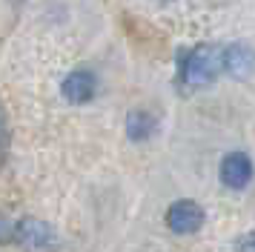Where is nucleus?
<instances>
[{
    "label": "nucleus",
    "mask_w": 255,
    "mask_h": 252,
    "mask_svg": "<svg viewBox=\"0 0 255 252\" xmlns=\"http://www.w3.org/2000/svg\"><path fill=\"white\" fill-rule=\"evenodd\" d=\"M224 72V46L201 43L189 49L181 60V83L184 86H209Z\"/></svg>",
    "instance_id": "f257e3e1"
},
{
    "label": "nucleus",
    "mask_w": 255,
    "mask_h": 252,
    "mask_svg": "<svg viewBox=\"0 0 255 252\" xmlns=\"http://www.w3.org/2000/svg\"><path fill=\"white\" fill-rule=\"evenodd\" d=\"M14 238L23 244L26 252H55L60 247L58 232L37 218H23L14 227Z\"/></svg>",
    "instance_id": "f03ea898"
},
{
    "label": "nucleus",
    "mask_w": 255,
    "mask_h": 252,
    "mask_svg": "<svg viewBox=\"0 0 255 252\" xmlns=\"http://www.w3.org/2000/svg\"><path fill=\"white\" fill-rule=\"evenodd\" d=\"M204 206L198 201H189V198H181L175 201L169 209H166V227L172 229L175 235H192L204 227Z\"/></svg>",
    "instance_id": "7ed1b4c3"
},
{
    "label": "nucleus",
    "mask_w": 255,
    "mask_h": 252,
    "mask_svg": "<svg viewBox=\"0 0 255 252\" xmlns=\"http://www.w3.org/2000/svg\"><path fill=\"white\" fill-rule=\"evenodd\" d=\"M253 175H255V166L247 152H227L221 158L218 178L227 189H244V186H250Z\"/></svg>",
    "instance_id": "20e7f679"
},
{
    "label": "nucleus",
    "mask_w": 255,
    "mask_h": 252,
    "mask_svg": "<svg viewBox=\"0 0 255 252\" xmlns=\"http://www.w3.org/2000/svg\"><path fill=\"white\" fill-rule=\"evenodd\" d=\"M95 89H98V78L92 69H75L60 83V92L69 103H89L95 98Z\"/></svg>",
    "instance_id": "39448f33"
},
{
    "label": "nucleus",
    "mask_w": 255,
    "mask_h": 252,
    "mask_svg": "<svg viewBox=\"0 0 255 252\" xmlns=\"http://www.w3.org/2000/svg\"><path fill=\"white\" fill-rule=\"evenodd\" d=\"M158 132V118L146 109H132L127 115V137L135 140V143H143L149 140L152 135Z\"/></svg>",
    "instance_id": "423d86ee"
},
{
    "label": "nucleus",
    "mask_w": 255,
    "mask_h": 252,
    "mask_svg": "<svg viewBox=\"0 0 255 252\" xmlns=\"http://www.w3.org/2000/svg\"><path fill=\"white\" fill-rule=\"evenodd\" d=\"M255 63V52L250 46H224V72L247 75Z\"/></svg>",
    "instance_id": "0eeeda50"
},
{
    "label": "nucleus",
    "mask_w": 255,
    "mask_h": 252,
    "mask_svg": "<svg viewBox=\"0 0 255 252\" xmlns=\"http://www.w3.org/2000/svg\"><path fill=\"white\" fill-rule=\"evenodd\" d=\"M235 252H255V229H247L235 241Z\"/></svg>",
    "instance_id": "6e6552de"
},
{
    "label": "nucleus",
    "mask_w": 255,
    "mask_h": 252,
    "mask_svg": "<svg viewBox=\"0 0 255 252\" xmlns=\"http://www.w3.org/2000/svg\"><path fill=\"white\" fill-rule=\"evenodd\" d=\"M6 137H9V132H6V118H3V106H0V149L6 146Z\"/></svg>",
    "instance_id": "1a4fd4ad"
},
{
    "label": "nucleus",
    "mask_w": 255,
    "mask_h": 252,
    "mask_svg": "<svg viewBox=\"0 0 255 252\" xmlns=\"http://www.w3.org/2000/svg\"><path fill=\"white\" fill-rule=\"evenodd\" d=\"M0 229H6V224H3V221H0ZM0 241H6V235H3V232H0Z\"/></svg>",
    "instance_id": "9d476101"
}]
</instances>
